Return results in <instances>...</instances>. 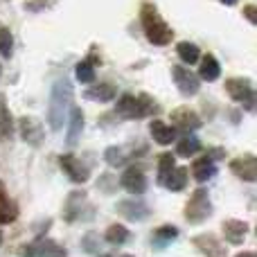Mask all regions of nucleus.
<instances>
[{"label": "nucleus", "instance_id": "nucleus-1", "mask_svg": "<svg viewBox=\"0 0 257 257\" xmlns=\"http://www.w3.org/2000/svg\"><path fill=\"white\" fill-rule=\"evenodd\" d=\"M72 97L75 90L68 79H61L54 84L52 93H50V104H48V124L52 131H61V126L68 122L72 108Z\"/></svg>", "mask_w": 257, "mask_h": 257}, {"label": "nucleus", "instance_id": "nucleus-2", "mask_svg": "<svg viewBox=\"0 0 257 257\" xmlns=\"http://www.w3.org/2000/svg\"><path fill=\"white\" fill-rule=\"evenodd\" d=\"M140 23H142V30H145V36L154 45H169V41L174 39L172 27L165 23V18L160 16L158 9H156L151 3L142 5Z\"/></svg>", "mask_w": 257, "mask_h": 257}, {"label": "nucleus", "instance_id": "nucleus-3", "mask_svg": "<svg viewBox=\"0 0 257 257\" xmlns=\"http://www.w3.org/2000/svg\"><path fill=\"white\" fill-rule=\"evenodd\" d=\"M117 115L126 117V120H140V117H147L151 115V113H158V104L154 102V99L149 97V95H122L120 99H117V106H115Z\"/></svg>", "mask_w": 257, "mask_h": 257}, {"label": "nucleus", "instance_id": "nucleus-4", "mask_svg": "<svg viewBox=\"0 0 257 257\" xmlns=\"http://www.w3.org/2000/svg\"><path fill=\"white\" fill-rule=\"evenodd\" d=\"M212 214V203H210V194L208 190H203V187H199V190L192 192L190 201H187L185 205V219L190 223H203L205 219Z\"/></svg>", "mask_w": 257, "mask_h": 257}, {"label": "nucleus", "instance_id": "nucleus-5", "mask_svg": "<svg viewBox=\"0 0 257 257\" xmlns=\"http://www.w3.org/2000/svg\"><path fill=\"white\" fill-rule=\"evenodd\" d=\"M226 90L235 102H239L246 111H255V90L248 79H228Z\"/></svg>", "mask_w": 257, "mask_h": 257}, {"label": "nucleus", "instance_id": "nucleus-6", "mask_svg": "<svg viewBox=\"0 0 257 257\" xmlns=\"http://www.w3.org/2000/svg\"><path fill=\"white\" fill-rule=\"evenodd\" d=\"M203 122H201V117L196 115L192 108H187V106H181V108H176V111H172V126H174V131H181L183 136H192V131H196Z\"/></svg>", "mask_w": 257, "mask_h": 257}, {"label": "nucleus", "instance_id": "nucleus-7", "mask_svg": "<svg viewBox=\"0 0 257 257\" xmlns=\"http://www.w3.org/2000/svg\"><path fill=\"white\" fill-rule=\"evenodd\" d=\"M172 77H174V84H176V88L181 90L185 97H192V95L199 93V88H201L199 77H196L194 72L190 70V68H185V66H174V68H172Z\"/></svg>", "mask_w": 257, "mask_h": 257}, {"label": "nucleus", "instance_id": "nucleus-8", "mask_svg": "<svg viewBox=\"0 0 257 257\" xmlns=\"http://www.w3.org/2000/svg\"><path fill=\"white\" fill-rule=\"evenodd\" d=\"M23 257H66V250L52 239H39L34 244H27L18 250Z\"/></svg>", "mask_w": 257, "mask_h": 257}, {"label": "nucleus", "instance_id": "nucleus-9", "mask_svg": "<svg viewBox=\"0 0 257 257\" xmlns=\"http://www.w3.org/2000/svg\"><path fill=\"white\" fill-rule=\"evenodd\" d=\"M59 167L68 174V178H70L72 183H86L88 181V176H90L88 169H86V165L79 163V158L72 156V154L59 156Z\"/></svg>", "mask_w": 257, "mask_h": 257}, {"label": "nucleus", "instance_id": "nucleus-10", "mask_svg": "<svg viewBox=\"0 0 257 257\" xmlns=\"http://www.w3.org/2000/svg\"><path fill=\"white\" fill-rule=\"evenodd\" d=\"M230 172L235 174L237 178H241V181L253 183L257 178V160H255V156L253 154H246V156L235 158L230 163Z\"/></svg>", "mask_w": 257, "mask_h": 257}, {"label": "nucleus", "instance_id": "nucleus-11", "mask_svg": "<svg viewBox=\"0 0 257 257\" xmlns=\"http://www.w3.org/2000/svg\"><path fill=\"white\" fill-rule=\"evenodd\" d=\"M122 187H124L126 192H131L133 196L138 194H145L147 192V176L142 174L140 167H126L124 174H122Z\"/></svg>", "mask_w": 257, "mask_h": 257}, {"label": "nucleus", "instance_id": "nucleus-12", "mask_svg": "<svg viewBox=\"0 0 257 257\" xmlns=\"http://www.w3.org/2000/svg\"><path fill=\"white\" fill-rule=\"evenodd\" d=\"M21 138L27 142V145L32 147H41L45 140L43 136V126H41V122L36 120V117H21Z\"/></svg>", "mask_w": 257, "mask_h": 257}, {"label": "nucleus", "instance_id": "nucleus-13", "mask_svg": "<svg viewBox=\"0 0 257 257\" xmlns=\"http://www.w3.org/2000/svg\"><path fill=\"white\" fill-rule=\"evenodd\" d=\"M117 212L124 219H128V221H142V219H147V214H149V208L138 199H126V201L117 203Z\"/></svg>", "mask_w": 257, "mask_h": 257}, {"label": "nucleus", "instance_id": "nucleus-14", "mask_svg": "<svg viewBox=\"0 0 257 257\" xmlns=\"http://www.w3.org/2000/svg\"><path fill=\"white\" fill-rule=\"evenodd\" d=\"M246 232H248V223L239 221V219H228L223 221V237H226L228 244H241L246 239Z\"/></svg>", "mask_w": 257, "mask_h": 257}, {"label": "nucleus", "instance_id": "nucleus-15", "mask_svg": "<svg viewBox=\"0 0 257 257\" xmlns=\"http://www.w3.org/2000/svg\"><path fill=\"white\" fill-rule=\"evenodd\" d=\"M214 174H217V165H214V160L208 158V156H201V158H196L194 163H192V176L199 183L210 181Z\"/></svg>", "mask_w": 257, "mask_h": 257}, {"label": "nucleus", "instance_id": "nucleus-16", "mask_svg": "<svg viewBox=\"0 0 257 257\" xmlns=\"http://www.w3.org/2000/svg\"><path fill=\"white\" fill-rule=\"evenodd\" d=\"M149 133H151V138H154V140L158 142V145H163V147L176 140V131H174V126L165 124L163 120H151Z\"/></svg>", "mask_w": 257, "mask_h": 257}, {"label": "nucleus", "instance_id": "nucleus-17", "mask_svg": "<svg viewBox=\"0 0 257 257\" xmlns=\"http://www.w3.org/2000/svg\"><path fill=\"white\" fill-rule=\"evenodd\" d=\"M115 95H117V88L113 84H108V81H104V84H95L93 88L84 90V97L93 99V102H111Z\"/></svg>", "mask_w": 257, "mask_h": 257}, {"label": "nucleus", "instance_id": "nucleus-18", "mask_svg": "<svg viewBox=\"0 0 257 257\" xmlns=\"http://www.w3.org/2000/svg\"><path fill=\"white\" fill-rule=\"evenodd\" d=\"M16 217H18L16 205L12 203V199L7 196V190H5V185L0 183V226H5V223H12Z\"/></svg>", "mask_w": 257, "mask_h": 257}, {"label": "nucleus", "instance_id": "nucleus-19", "mask_svg": "<svg viewBox=\"0 0 257 257\" xmlns=\"http://www.w3.org/2000/svg\"><path fill=\"white\" fill-rule=\"evenodd\" d=\"M201 66H199V77L205 81H214L219 79V75H221V66H219V61L212 57V54H205L203 59H199Z\"/></svg>", "mask_w": 257, "mask_h": 257}, {"label": "nucleus", "instance_id": "nucleus-20", "mask_svg": "<svg viewBox=\"0 0 257 257\" xmlns=\"http://www.w3.org/2000/svg\"><path fill=\"white\" fill-rule=\"evenodd\" d=\"M81 131H84V111L81 108H70V128H68V145H77V140H79Z\"/></svg>", "mask_w": 257, "mask_h": 257}, {"label": "nucleus", "instance_id": "nucleus-21", "mask_svg": "<svg viewBox=\"0 0 257 257\" xmlns=\"http://www.w3.org/2000/svg\"><path fill=\"white\" fill-rule=\"evenodd\" d=\"M160 185L167 187V190H172V192L185 190V185H187V169L185 167H174L172 174H169V176L165 178Z\"/></svg>", "mask_w": 257, "mask_h": 257}, {"label": "nucleus", "instance_id": "nucleus-22", "mask_svg": "<svg viewBox=\"0 0 257 257\" xmlns=\"http://www.w3.org/2000/svg\"><path fill=\"white\" fill-rule=\"evenodd\" d=\"M133 158L131 151H126L124 147H108L106 151H104V160H106L111 167H122L124 163Z\"/></svg>", "mask_w": 257, "mask_h": 257}, {"label": "nucleus", "instance_id": "nucleus-23", "mask_svg": "<svg viewBox=\"0 0 257 257\" xmlns=\"http://www.w3.org/2000/svg\"><path fill=\"white\" fill-rule=\"evenodd\" d=\"M194 244L199 246V248L203 250L205 255H210V257H221L223 255L221 244H219V241L214 239L212 235H199V237H194Z\"/></svg>", "mask_w": 257, "mask_h": 257}, {"label": "nucleus", "instance_id": "nucleus-24", "mask_svg": "<svg viewBox=\"0 0 257 257\" xmlns=\"http://www.w3.org/2000/svg\"><path fill=\"white\" fill-rule=\"evenodd\" d=\"M176 52H178V57H181V61L187 63V66H192V63H196L201 59L199 48H196L194 43H187V41H181V43L176 45Z\"/></svg>", "mask_w": 257, "mask_h": 257}, {"label": "nucleus", "instance_id": "nucleus-25", "mask_svg": "<svg viewBox=\"0 0 257 257\" xmlns=\"http://www.w3.org/2000/svg\"><path fill=\"white\" fill-rule=\"evenodd\" d=\"M201 151V140L199 138H194V136H183L181 138V142L176 145V154L178 156H194V154H199Z\"/></svg>", "mask_w": 257, "mask_h": 257}, {"label": "nucleus", "instance_id": "nucleus-26", "mask_svg": "<svg viewBox=\"0 0 257 257\" xmlns=\"http://www.w3.org/2000/svg\"><path fill=\"white\" fill-rule=\"evenodd\" d=\"M14 136V120L7 104L0 102V140H9Z\"/></svg>", "mask_w": 257, "mask_h": 257}, {"label": "nucleus", "instance_id": "nucleus-27", "mask_svg": "<svg viewBox=\"0 0 257 257\" xmlns=\"http://www.w3.org/2000/svg\"><path fill=\"white\" fill-rule=\"evenodd\" d=\"M128 237H131L128 230L124 226H120V223H113V226H108V230H106V241L113 246L124 244V241H128Z\"/></svg>", "mask_w": 257, "mask_h": 257}, {"label": "nucleus", "instance_id": "nucleus-28", "mask_svg": "<svg viewBox=\"0 0 257 257\" xmlns=\"http://www.w3.org/2000/svg\"><path fill=\"white\" fill-rule=\"evenodd\" d=\"M176 167V158L172 154H160L158 158V183H163L165 178L172 174V169Z\"/></svg>", "mask_w": 257, "mask_h": 257}, {"label": "nucleus", "instance_id": "nucleus-29", "mask_svg": "<svg viewBox=\"0 0 257 257\" xmlns=\"http://www.w3.org/2000/svg\"><path fill=\"white\" fill-rule=\"evenodd\" d=\"M178 237V228L176 226H160L158 230L154 232V241L158 246H167L172 239H176Z\"/></svg>", "mask_w": 257, "mask_h": 257}, {"label": "nucleus", "instance_id": "nucleus-30", "mask_svg": "<svg viewBox=\"0 0 257 257\" xmlns=\"http://www.w3.org/2000/svg\"><path fill=\"white\" fill-rule=\"evenodd\" d=\"M75 75L81 84H93L95 81V68L90 61H79L75 66Z\"/></svg>", "mask_w": 257, "mask_h": 257}, {"label": "nucleus", "instance_id": "nucleus-31", "mask_svg": "<svg viewBox=\"0 0 257 257\" xmlns=\"http://www.w3.org/2000/svg\"><path fill=\"white\" fill-rule=\"evenodd\" d=\"M12 48H14V36L7 27H0V54L5 57H12Z\"/></svg>", "mask_w": 257, "mask_h": 257}, {"label": "nucleus", "instance_id": "nucleus-32", "mask_svg": "<svg viewBox=\"0 0 257 257\" xmlns=\"http://www.w3.org/2000/svg\"><path fill=\"white\" fill-rule=\"evenodd\" d=\"M244 16L248 18V21L253 23V25L257 23V18H255V7H253V5H246V7H244Z\"/></svg>", "mask_w": 257, "mask_h": 257}, {"label": "nucleus", "instance_id": "nucleus-33", "mask_svg": "<svg viewBox=\"0 0 257 257\" xmlns=\"http://www.w3.org/2000/svg\"><path fill=\"white\" fill-rule=\"evenodd\" d=\"M219 3H223V5H228V7H232V5H237V0H219Z\"/></svg>", "mask_w": 257, "mask_h": 257}, {"label": "nucleus", "instance_id": "nucleus-34", "mask_svg": "<svg viewBox=\"0 0 257 257\" xmlns=\"http://www.w3.org/2000/svg\"><path fill=\"white\" fill-rule=\"evenodd\" d=\"M235 257H255V253H237Z\"/></svg>", "mask_w": 257, "mask_h": 257}, {"label": "nucleus", "instance_id": "nucleus-35", "mask_svg": "<svg viewBox=\"0 0 257 257\" xmlns=\"http://www.w3.org/2000/svg\"><path fill=\"white\" fill-rule=\"evenodd\" d=\"M0 244H3V232H0Z\"/></svg>", "mask_w": 257, "mask_h": 257}, {"label": "nucleus", "instance_id": "nucleus-36", "mask_svg": "<svg viewBox=\"0 0 257 257\" xmlns=\"http://www.w3.org/2000/svg\"><path fill=\"white\" fill-rule=\"evenodd\" d=\"M124 257H131V255H124Z\"/></svg>", "mask_w": 257, "mask_h": 257}, {"label": "nucleus", "instance_id": "nucleus-37", "mask_svg": "<svg viewBox=\"0 0 257 257\" xmlns=\"http://www.w3.org/2000/svg\"><path fill=\"white\" fill-rule=\"evenodd\" d=\"M104 257H108V255H104Z\"/></svg>", "mask_w": 257, "mask_h": 257}, {"label": "nucleus", "instance_id": "nucleus-38", "mask_svg": "<svg viewBox=\"0 0 257 257\" xmlns=\"http://www.w3.org/2000/svg\"><path fill=\"white\" fill-rule=\"evenodd\" d=\"M0 70H3V68H0Z\"/></svg>", "mask_w": 257, "mask_h": 257}]
</instances>
